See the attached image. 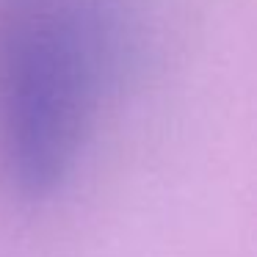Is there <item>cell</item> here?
Masks as SVG:
<instances>
[{
    "instance_id": "1",
    "label": "cell",
    "mask_w": 257,
    "mask_h": 257,
    "mask_svg": "<svg viewBox=\"0 0 257 257\" xmlns=\"http://www.w3.org/2000/svg\"><path fill=\"white\" fill-rule=\"evenodd\" d=\"M111 56L108 0H0V180L17 199L61 185Z\"/></svg>"
}]
</instances>
